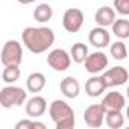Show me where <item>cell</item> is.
Returning a JSON list of instances; mask_svg holds the SVG:
<instances>
[{
  "instance_id": "6da1fadb",
  "label": "cell",
  "mask_w": 129,
  "mask_h": 129,
  "mask_svg": "<svg viewBox=\"0 0 129 129\" xmlns=\"http://www.w3.org/2000/svg\"><path fill=\"white\" fill-rule=\"evenodd\" d=\"M24 47L32 53H44L55 43V34L50 27H26L21 32Z\"/></svg>"
},
{
  "instance_id": "7a4b0ae2",
  "label": "cell",
  "mask_w": 129,
  "mask_h": 129,
  "mask_svg": "<svg viewBox=\"0 0 129 129\" xmlns=\"http://www.w3.org/2000/svg\"><path fill=\"white\" fill-rule=\"evenodd\" d=\"M49 115L56 129H72L75 126V111L66 100H53L49 106Z\"/></svg>"
},
{
  "instance_id": "3957f363",
  "label": "cell",
  "mask_w": 129,
  "mask_h": 129,
  "mask_svg": "<svg viewBox=\"0 0 129 129\" xmlns=\"http://www.w3.org/2000/svg\"><path fill=\"white\" fill-rule=\"evenodd\" d=\"M26 99H27V93L20 87L8 85L0 90V105L5 109H9L12 106H20L24 103Z\"/></svg>"
},
{
  "instance_id": "277c9868",
  "label": "cell",
  "mask_w": 129,
  "mask_h": 129,
  "mask_svg": "<svg viewBox=\"0 0 129 129\" xmlns=\"http://www.w3.org/2000/svg\"><path fill=\"white\" fill-rule=\"evenodd\" d=\"M0 61L3 66H20L23 61V47L17 40H9L2 47Z\"/></svg>"
},
{
  "instance_id": "5b68a950",
  "label": "cell",
  "mask_w": 129,
  "mask_h": 129,
  "mask_svg": "<svg viewBox=\"0 0 129 129\" xmlns=\"http://www.w3.org/2000/svg\"><path fill=\"white\" fill-rule=\"evenodd\" d=\"M47 64L55 72H66L70 69L72 55L67 53V50H64V49H53L52 52H49Z\"/></svg>"
},
{
  "instance_id": "8992f818",
  "label": "cell",
  "mask_w": 129,
  "mask_h": 129,
  "mask_svg": "<svg viewBox=\"0 0 129 129\" xmlns=\"http://www.w3.org/2000/svg\"><path fill=\"white\" fill-rule=\"evenodd\" d=\"M84 24V12L78 8H70L62 15V26L67 32L76 34Z\"/></svg>"
},
{
  "instance_id": "52a82bcc",
  "label": "cell",
  "mask_w": 129,
  "mask_h": 129,
  "mask_svg": "<svg viewBox=\"0 0 129 129\" xmlns=\"http://www.w3.org/2000/svg\"><path fill=\"white\" fill-rule=\"evenodd\" d=\"M102 76H103L108 87H120V85H124L129 81V72L124 67H120V66H115L112 69L105 70L102 73Z\"/></svg>"
},
{
  "instance_id": "ba28073f",
  "label": "cell",
  "mask_w": 129,
  "mask_h": 129,
  "mask_svg": "<svg viewBox=\"0 0 129 129\" xmlns=\"http://www.w3.org/2000/svg\"><path fill=\"white\" fill-rule=\"evenodd\" d=\"M105 115H106V109L103 108V105L94 103V105H90L84 111V121L90 127H100L103 124Z\"/></svg>"
},
{
  "instance_id": "9c48e42d",
  "label": "cell",
  "mask_w": 129,
  "mask_h": 129,
  "mask_svg": "<svg viewBox=\"0 0 129 129\" xmlns=\"http://www.w3.org/2000/svg\"><path fill=\"white\" fill-rule=\"evenodd\" d=\"M84 64H85V70L91 75L103 73L105 69L108 67V56L103 52H94L88 55Z\"/></svg>"
},
{
  "instance_id": "30bf717a",
  "label": "cell",
  "mask_w": 129,
  "mask_h": 129,
  "mask_svg": "<svg viewBox=\"0 0 129 129\" xmlns=\"http://www.w3.org/2000/svg\"><path fill=\"white\" fill-rule=\"evenodd\" d=\"M88 41L91 46H94L97 49H105L111 43V35L106 30V27L99 26V27L91 29V32L88 34Z\"/></svg>"
},
{
  "instance_id": "8fae6325",
  "label": "cell",
  "mask_w": 129,
  "mask_h": 129,
  "mask_svg": "<svg viewBox=\"0 0 129 129\" xmlns=\"http://www.w3.org/2000/svg\"><path fill=\"white\" fill-rule=\"evenodd\" d=\"M106 88H108V85H106L103 76L94 75V76H91V78L85 82V93H87V96H90V97H99V96H102Z\"/></svg>"
},
{
  "instance_id": "7c38bea8",
  "label": "cell",
  "mask_w": 129,
  "mask_h": 129,
  "mask_svg": "<svg viewBox=\"0 0 129 129\" xmlns=\"http://www.w3.org/2000/svg\"><path fill=\"white\" fill-rule=\"evenodd\" d=\"M102 105L106 111H121L123 106L126 105V99L120 91H109L103 97Z\"/></svg>"
},
{
  "instance_id": "4fadbf2b",
  "label": "cell",
  "mask_w": 129,
  "mask_h": 129,
  "mask_svg": "<svg viewBox=\"0 0 129 129\" xmlns=\"http://www.w3.org/2000/svg\"><path fill=\"white\" fill-rule=\"evenodd\" d=\"M46 111H47V102H46L44 97H41L38 94L30 97L27 100V103H26V114L29 117H32V118L41 117Z\"/></svg>"
},
{
  "instance_id": "5bb4252c",
  "label": "cell",
  "mask_w": 129,
  "mask_h": 129,
  "mask_svg": "<svg viewBox=\"0 0 129 129\" xmlns=\"http://www.w3.org/2000/svg\"><path fill=\"white\" fill-rule=\"evenodd\" d=\"M59 90L61 93L66 96L67 99H76L79 96V91H81V85L78 82L76 78L73 76H67V78H64L59 84Z\"/></svg>"
},
{
  "instance_id": "9a60e30c",
  "label": "cell",
  "mask_w": 129,
  "mask_h": 129,
  "mask_svg": "<svg viewBox=\"0 0 129 129\" xmlns=\"http://www.w3.org/2000/svg\"><path fill=\"white\" fill-rule=\"evenodd\" d=\"M94 20L99 26L102 27H108V26H112L114 21L117 20L115 18V11L109 6H102L96 11L94 14Z\"/></svg>"
},
{
  "instance_id": "2e32d148",
  "label": "cell",
  "mask_w": 129,
  "mask_h": 129,
  "mask_svg": "<svg viewBox=\"0 0 129 129\" xmlns=\"http://www.w3.org/2000/svg\"><path fill=\"white\" fill-rule=\"evenodd\" d=\"M46 87V76L40 72H35V73H30L26 79V88L29 93H40L43 88Z\"/></svg>"
},
{
  "instance_id": "e0dca14e",
  "label": "cell",
  "mask_w": 129,
  "mask_h": 129,
  "mask_svg": "<svg viewBox=\"0 0 129 129\" xmlns=\"http://www.w3.org/2000/svg\"><path fill=\"white\" fill-rule=\"evenodd\" d=\"M70 55H72V59H73L76 64H84L90 53H88V47H87L84 43H76V44L72 46Z\"/></svg>"
},
{
  "instance_id": "ac0fdd59",
  "label": "cell",
  "mask_w": 129,
  "mask_h": 129,
  "mask_svg": "<svg viewBox=\"0 0 129 129\" xmlns=\"http://www.w3.org/2000/svg\"><path fill=\"white\" fill-rule=\"evenodd\" d=\"M52 17H53V9H52V6L47 5V3H41V5H38V6L34 9V18H35L38 23H46V21H49Z\"/></svg>"
},
{
  "instance_id": "d6986e66",
  "label": "cell",
  "mask_w": 129,
  "mask_h": 129,
  "mask_svg": "<svg viewBox=\"0 0 129 129\" xmlns=\"http://www.w3.org/2000/svg\"><path fill=\"white\" fill-rule=\"evenodd\" d=\"M105 120L106 124L112 129H118L124 124V115L121 114V111H106Z\"/></svg>"
},
{
  "instance_id": "ffe728a7",
  "label": "cell",
  "mask_w": 129,
  "mask_h": 129,
  "mask_svg": "<svg viewBox=\"0 0 129 129\" xmlns=\"http://www.w3.org/2000/svg\"><path fill=\"white\" fill-rule=\"evenodd\" d=\"M112 32L120 40L129 38V20H124V18L115 20L114 24H112Z\"/></svg>"
},
{
  "instance_id": "44dd1931",
  "label": "cell",
  "mask_w": 129,
  "mask_h": 129,
  "mask_svg": "<svg viewBox=\"0 0 129 129\" xmlns=\"http://www.w3.org/2000/svg\"><path fill=\"white\" fill-rule=\"evenodd\" d=\"M21 72L18 69V66H5L3 72H2V81L5 84H14L15 81H18Z\"/></svg>"
},
{
  "instance_id": "7402d4cb",
  "label": "cell",
  "mask_w": 129,
  "mask_h": 129,
  "mask_svg": "<svg viewBox=\"0 0 129 129\" xmlns=\"http://www.w3.org/2000/svg\"><path fill=\"white\" fill-rule=\"evenodd\" d=\"M109 52H111V56L117 61H123L127 58V47L123 41H115L111 44L109 47Z\"/></svg>"
},
{
  "instance_id": "603a6c76",
  "label": "cell",
  "mask_w": 129,
  "mask_h": 129,
  "mask_svg": "<svg viewBox=\"0 0 129 129\" xmlns=\"http://www.w3.org/2000/svg\"><path fill=\"white\" fill-rule=\"evenodd\" d=\"M35 127L46 129V124L40 121H32V120H20L15 124V129H35Z\"/></svg>"
},
{
  "instance_id": "cb8c5ba5",
  "label": "cell",
  "mask_w": 129,
  "mask_h": 129,
  "mask_svg": "<svg viewBox=\"0 0 129 129\" xmlns=\"http://www.w3.org/2000/svg\"><path fill=\"white\" fill-rule=\"evenodd\" d=\"M114 8L120 15H129V0H114Z\"/></svg>"
},
{
  "instance_id": "d4e9b609",
  "label": "cell",
  "mask_w": 129,
  "mask_h": 129,
  "mask_svg": "<svg viewBox=\"0 0 129 129\" xmlns=\"http://www.w3.org/2000/svg\"><path fill=\"white\" fill-rule=\"evenodd\" d=\"M18 3H21V5H29V3H34L35 0H17Z\"/></svg>"
},
{
  "instance_id": "484cf974",
  "label": "cell",
  "mask_w": 129,
  "mask_h": 129,
  "mask_svg": "<svg viewBox=\"0 0 129 129\" xmlns=\"http://www.w3.org/2000/svg\"><path fill=\"white\" fill-rule=\"evenodd\" d=\"M126 117H127V120H129V105H127V108H126Z\"/></svg>"
},
{
  "instance_id": "4316f807",
  "label": "cell",
  "mask_w": 129,
  "mask_h": 129,
  "mask_svg": "<svg viewBox=\"0 0 129 129\" xmlns=\"http://www.w3.org/2000/svg\"><path fill=\"white\" fill-rule=\"evenodd\" d=\"M126 96H127V99H129V87H127V91H126Z\"/></svg>"
}]
</instances>
